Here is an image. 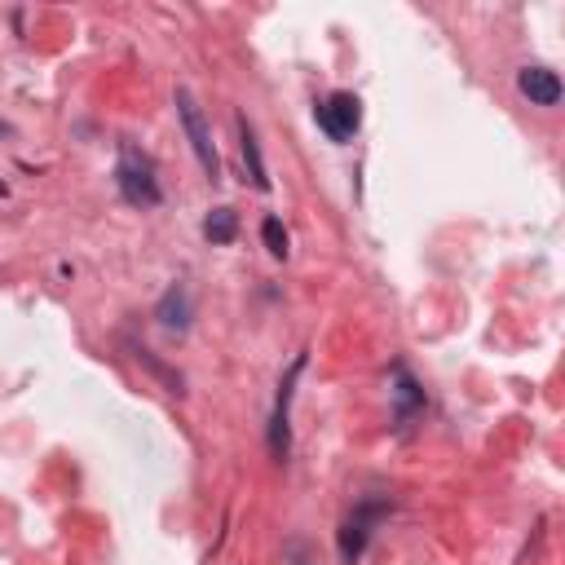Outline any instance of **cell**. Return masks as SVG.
Instances as JSON below:
<instances>
[{"mask_svg":"<svg viewBox=\"0 0 565 565\" xmlns=\"http://www.w3.org/2000/svg\"><path fill=\"white\" fill-rule=\"evenodd\" d=\"M173 106H177V120H181V133H186L190 151H195L199 168H204L208 181H221V155H217V142H212V129L204 120V111H199L195 93L190 89H177L173 93Z\"/></svg>","mask_w":565,"mask_h":565,"instance_id":"cell-1","label":"cell"},{"mask_svg":"<svg viewBox=\"0 0 565 565\" xmlns=\"http://www.w3.org/2000/svg\"><path fill=\"white\" fill-rule=\"evenodd\" d=\"M115 181H120V195L129 199L133 208H159L164 204V190H159L155 164L146 155H137V146L124 142L120 164H115Z\"/></svg>","mask_w":565,"mask_h":565,"instance_id":"cell-2","label":"cell"},{"mask_svg":"<svg viewBox=\"0 0 565 565\" xmlns=\"http://www.w3.org/2000/svg\"><path fill=\"white\" fill-rule=\"evenodd\" d=\"M389 513V499H362V504L349 513V521L340 526V539H336V548H340V561L345 565H354L362 552H367V543H371V530H376V521Z\"/></svg>","mask_w":565,"mask_h":565,"instance_id":"cell-3","label":"cell"},{"mask_svg":"<svg viewBox=\"0 0 565 565\" xmlns=\"http://www.w3.org/2000/svg\"><path fill=\"white\" fill-rule=\"evenodd\" d=\"M314 120H318V129L332 137V142H349V137L358 133V124H362L358 93H332L327 102L314 106Z\"/></svg>","mask_w":565,"mask_h":565,"instance_id":"cell-4","label":"cell"},{"mask_svg":"<svg viewBox=\"0 0 565 565\" xmlns=\"http://www.w3.org/2000/svg\"><path fill=\"white\" fill-rule=\"evenodd\" d=\"M309 354H296V362L287 367L283 385H279V402H274V415H270V455L274 460H287L292 451V429H287V411H292V393H296V380H301Z\"/></svg>","mask_w":565,"mask_h":565,"instance_id":"cell-5","label":"cell"},{"mask_svg":"<svg viewBox=\"0 0 565 565\" xmlns=\"http://www.w3.org/2000/svg\"><path fill=\"white\" fill-rule=\"evenodd\" d=\"M517 89L530 98V106H557L561 102V76L548 67H521Z\"/></svg>","mask_w":565,"mask_h":565,"instance_id":"cell-6","label":"cell"},{"mask_svg":"<svg viewBox=\"0 0 565 565\" xmlns=\"http://www.w3.org/2000/svg\"><path fill=\"white\" fill-rule=\"evenodd\" d=\"M155 318L168 327V332H186L190 327V318H195V305H190V292H186V283H173L164 296H159V305H155Z\"/></svg>","mask_w":565,"mask_h":565,"instance_id":"cell-7","label":"cell"},{"mask_svg":"<svg viewBox=\"0 0 565 565\" xmlns=\"http://www.w3.org/2000/svg\"><path fill=\"white\" fill-rule=\"evenodd\" d=\"M239 146H243V168H248V181L257 190H270V173H265V155L257 142V129H252L248 115H239Z\"/></svg>","mask_w":565,"mask_h":565,"instance_id":"cell-8","label":"cell"},{"mask_svg":"<svg viewBox=\"0 0 565 565\" xmlns=\"http://www.w3.org/2000/svg\"><path fill=\"white\" fill-rule=\"evenodd\" d=\"M204 239L212 248H226V243L239 239V212L234 208H212L204 217Z\"/></svg>","mask_w":565,"mask_h":565,"instance_id":"cell-9","label":"cell"},{"mask_svg":"<svg viewBox=\"0 0 565 565\" xmlns=\"http://www.w3.org/2000/svg\"><path fill=\"white\" fill-rule=\"evenodd\" d=\"M393 385H398V389H393V393H398V420H407V415H415L424 407V393H420V385L411 380V371L402 367V362L393 367Z\"/></svg>","mask_w":565,"mask_h":565,"instance_id":"cell-10","label":"cell"},{"mask_svg":"<svg viewBox=\"0 0 565 565\" xmlns=\"http://www.w3.org/2000/svg\"><path fill=\"white\" fill-rule=\"evenodd\" d=\"M133 358L142 362V367L151 371V376H159V380H164V389H168V393H177V398H181V393H186V380H181L177 371L168 367V362H159V358H155V354H151V349H146V345H133Z\"/></svg>","mask_w":565,"mask_h":565,"instance_id":"cell-11","label":"cell"},{"mask_svg":"<svg viewBox=\"0 0 565 565\" xmlns=\"http://www.w3.org/2000/svg\"><path fill=\"white\" fill-rule=\"evenodd\" d=\"M261 243H265V252H270V257H279V261L292 252V248H287V230H283L279 217H265L261 221Z\"/></svg>","mask_w":565,"mask_h":565,"instance_id":"cell-12","label":"cell"}]
</instances>
